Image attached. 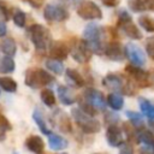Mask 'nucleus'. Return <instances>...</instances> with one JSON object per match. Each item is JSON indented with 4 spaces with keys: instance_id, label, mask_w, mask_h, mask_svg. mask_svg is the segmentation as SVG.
<instances>
[{
    "instance_id": "f257e3e1",
    "label": "nucleus",
    "mask_w": 154,
    "mask_h": 154,
    "mask_svg": "<svg viewBox=\"0 0 154 154\" xmlns=\"http://www.w3.org/2000/svg\"><path fill=\"white\" fill-rule=\"evenodd\" d=\"M83 41L88 46V48L91 51V53L95 54H102L106 49V34L102 28H100L97 24H88L83 31Z\"/></svg>"
},
{
    "instance_id": "f03ea898",
    "label": "nucleus",
    "mask_w": 154,
    "mask_h": 154,
    "mask_svg": "<svg viewBox=\"0 0 154 154\" xmlns=\"http://www.w3.org/2000/svg\"><path fill=\"white\" fill-rule=\"evenodd\" d=\"M102 84L107 88L111 89L116 93H122V94H128V95H134L136 94V88L129 79H124L122 76L117 73H108L105 76Z\"/></svg>"
},
{
    "instance_id": "7ed1b4c3",
    "label": "nucleus",
    "mask_w": 154,
    "mask_h": 154,
    "mask_svg": "<svg viewBox=\"0 0 154 154\" xmlns=\"http://www.w3.org/2000/svg\"><path fill=\"white\" fill-rule=\"evenodd\" d=\"M72 118L81 128V130L85 134H96L101 129V124L97 119L93 118L91 116L84 113L81 108H72Z\"/></svg>"
},
{
    "instance_id": "20e7f679",
    "label": "nucleus",
    "mask_w": 154,
    "mask_h": 154,
    "mask_svg": "<svg viewBox=\"0 0 154 154\" xmlns=\"http://www.w3.org/2000/svg\"><path fill=\"white\" fill-rule=\"evenodd\" d=\"M29 35L31 42L34 43L37 51H46L47 48H49L52 41L49 31L46 26L41 24H32L29 28Z\"/></svg>"
},
{
    "instance_id": "39448f33",
    "label": "nucleus",
    "mask_w": 154,
    "mask_h": 154,
    "mask_svg": "<svg viewBox=\"0 0 154 154\" xmlns=\"http://www.w3.org/2000/svg\"><path fill=\"white\" fill-rule=\"evenodd\" d=\"M53 81H54L53 76L42 69H35V70L30 69L25 73V84L30 88L37 89L51 84Z\"/></svg>"
},
{
    "instance_id": "423d86ee",
    "label": "nucleus",
    "mask_w": 154,
    "mask_h": 154,
    "mask_svg": "<svg viewBox=\"0 0 154 154\" xmlns=\"http://www.w3.org/2000/svg\"><path fill=\"white\" fill-rule=\"evenodd\" d=\"M118 26L120 30L130 38L132 40H140L142 38V32L136 26V24L132 23L130 13H128L125 10L119 11V18H118Z\"/></svg>"
},
{
    "instance_id": "0eeeda50",
    "label": "nucleus",
    "mask_w": 154,
    "mask_h": 154,
    "mask_svg": "<svg viewBox=\"0 0 154 154\" xmlns=\"http://www.w3.org/2000/svg\"><path fill=\"white\" fill-rule=\"evenodd\" d=\"M77 14L82 19L93 20V19H101L102 18V11L101 8L90 0L81 1L77 7Z\"/></svg>"
},
{
    "instance_id": "6e6552de",
    "label": "nucleus",
    "mask_w": 154,
    "mask_h": 154,
    "mask_svg": "<svg viewBox=\"0 0 154 154\" xmlns=\"http://www.w3.org/2000/svg\"><path fill=\"white\" fill-rule=\"evenodd\" d=\"M125 71L129 73V76L134 79V82L140 88H148L150 85V75L148 71L143 70L141 66L129 64L125 66Z\"/></svg>"
},
{
    "instance_id": "1a4fd4ad",
    "label": "nucleus",
    "mask_w": 154,
    "mask_h": 154,
    "mask_svg": "<svg viewBox=\"0 0 154 154\" xmlns=\"http://www.w3.org/2000/svg\"><path fill=\"white\" fill-rule=\"evenodd\" d=\"M43 17L48 22H64L69 18V12L63 6L48 4L43 10Z\"/></svg>"
},
{
    "instance_id": "9d476101",
    "label": "nucleus",
    "mask_w": 154,
    "mask_h": 154,
    "mask_svg": "<svg viewBox=\"0 0 154 154\" xmlns=\"http://www.w3.org/2000/svg\"><path fill=\"white\" fill-rule=\"evenodd\" d=\"M70 52H71L72 58L79 64H85L91 58V51L88 48V46L85 45V42L83 40L75 41V43H72Z\"/></svg>"
},
{
    "instance_id": "9b49d317",
    "label": "nucleus",
    "mask_w": 154,
    "mask_h": 154,
    "mask_svg": "<svg viewBox=\"0 0 154 154\" xmlns=\"http://www.w3.org/2000/svg\"><path fill=\"white\" fill-rule=\"evenodd\" d=\"M89 105H91L97 111H105L106 109V105H107V101L103 96V94L97 90V89H94V88H88L85 91H84V97H83Z\"/></svg>"
},
{
    "instance_id": "f8f14e48",
    "label": "nucleus",
    "mask_w": 154,
    "mask_h": 154,
    "mask_svg": "<svg viewBox=\"0 0 154 154\" xmlns=\"http://www.w3.org/2000/svg\"><path fill=\"white\" fill-rule=\"evenodd\" d=\"M124 53L126 58L136 66H143L146 64V55L143 51L135 43H126L124 48Z\"/></svg>"
},
{
    "instance_id": "ddd939ff",
    "label": "nucleus",
    "mask_w": 154,
    "mask_h": 154,
    "mask_svg": "<svg viewBox=\"0 0 154 154\" xmlns=\"http://www.w3.org/2000/svg\"><path fill=\"white\" fill-rule=\"evenodd\" d=\"M70 53V48L67 47L66 43L61 41H53L49 46V55L52 59L55 60H65Z\"/></svg>"
},
{
    "instance_id": "4468645a",
    "label": "nucleus",
    "mask_w": 154,
    "mask_h": 154,
    "mask_svg": "<svg viewBox=\"0 0 154 154\" xmlns=\"http://www.w3.org/2000/svg\"><path fill=\"white\" fill-rule=\"evenodd\" d=\"M106 140H107L109 146L120 147L122 143L124 142L123 141V131H122V129L117 124L108 125V128L106 130Z\"/></svg>"
},
{
    "instance_id": "2eb2a0df",
    "label": "nucleus",
    "mask_w": 154,
    "mask_h": 154,
    "mask_svg": "<svg viewBox=\"0 0 154 154\" xmlns=\"http://www.w3.org/2000/svg\"><path fill=\"white\" fill-rule=\"evenodd\" d=\"M105 54L108 59H111L113 61H122L124 59V55H125L120 43L117 41H112V42L107 43L106 49H105Z\"/></svg>"
},
{
    "instance_id": "dca6fc26",
    "label": "nucleus",
    "mask_w": 154,
    "mask_h": 154,
    "mask_svg": "<svg viewBox=\"0 0 154 154\" xmlns=\"http://www.w3.org/2000/svg\"><path fill=\"white\" fill-rule=\"evenodd\" d=\"M25 146H26V148H28L30 152H32V153H35V154H42V152H43V149H45V142H43V140H42L40 136H37V135H31V136H29V137L25 140Z\"/></svg>"
},
{
    "instance_id": "f3484780",
    "label": "nucleus",
    "mask_w": 154,
    "mask_h": 154,
    "mask_svg": "<svg viewBox=\"0 0 154 154\" xmlns=\"http://www.w3.org/2000/svg\"><path fill=\"white\" fill-rule=\"evenodd\" d=\"M58 96H59L61 103H64L66 106H70L77 101V97L73 94V91L66 85H59L58 87Z\"/></svg>"
},
{
    "instance_id": "a211bd4d",
    "label": "nucleus",
    "mask_w": 154,
    "mask_h": 154,
    "mask_svg": "<svg viewBox=\"0 0 154 154\" xmlns=\"http://www.w3.org/2000/svg\"><path fill=\"white\" fill-rule=\"evenodd\" d=\"M137 142H141L143 144H146L148 148H150L152 150H154V134L146 129V128H141L137 130Z\"/></svg>"
},
{
    "instance_id": "6ab92c4d",
    "label": "nucleus",
    "mask_w": 154,
    "mask_h": 154,
    "mask_svg": "<svg viewBox=\"0 0 154 154\" xmlns=\"http://www.w3.org/2000/svg\"><path fill=\"white\" fill-rule=\"evenodd\" d=\"M129 7L134 12L154 11V0H129Z\"/></svg>"
},
{
    "instance_id": "aec40b11",
    "label": "nucleus",
    "mask_w": 154,
    "mask_h": 154,
    "mask_svg": "<svg viewBox=\"0 0 154 154\" xmlns=\"http://www.w3.org/2000/svg\"><path fill=\"white\" fill-rule=\"evenodd\" d=\"M65 76H66L67 82L71 85H73L75 88H81V87L84 85V78H83V76L77 70L67 69L66 72H65Z\"/></svg>"
},
{
    "instance_id": "412c9836",
    "label": "nucleus",
    "mask_w": 154,
    "mask_h": 154,
    "mask_svg": "<svg viewBox=\"0 0 154 154\" xmlns=\"http://www.w3.org/2000/svg\"><path fill=\"white\" fill-rule=\"evenodd\" d=\"M48 143H49L51 149H53V150H61V149H65L69 147L67 140L57 134H51L48 136Z\"/></svg>"
},
{
    "instance_id": "4be33fe9",
    "label": "nucleus",
    "mask_w": 154,
    "mask_h": 154,
    "mask_svg": "<svg viewBox=\"0 0 154 154\" xmlns=\"http://www.w3.org/2000/svg\"><path fill=\"white\" fill-rule=\"evenodd\" d=\"M0 48L2 51V53L7 57H13L17 52V46H16V42L13 38L11 37H6L1 41L0 43Z\"/></svg>"
},
{
    "instance_id": "5701e85b",
    "label": "nucleus",
    "mask_w": 154,
    "mask_h": 154,
    "mask_svg": "<svg viewBox=\"0 0 154 154\" xmlns=\"http://www.w3.org/2000/svg\"><path fill=\"white\" fill-rule=\"evenodd\" d=\"M138 105H140V108L142 111V113L149 118V120H153L154 119V103L150 102L149 100L144 99V97H140L138 99Z\"/></svg>"
},
{
    "instance_id": "b1692460",
    "label": "nucleus",
    "mask_w": 154,
    "mask_h": 154,
    "mask_svg": "<svg viewBox=\"0 0 154 154\" xmlns=\"http://www.w3.org/2000/svg\"><path fill=\"white\" fill-rule=\"evenodd\" d=\"M107 103L108 106L114 109V111H119L123 108L124 106V97L120 95V94H117V93H111L108 96H107Z\"/></svg>"
},
{
    "instance_id": "393cba45",
    "label": "nucleus",
    "mask_w": 154,
    "mask_h": 154,
    "mask_svg": "<svg viewBox=\"0 0 154 154\" xmlns=\"http://www.w3.org/2000/svg\"><path fill=\"white\" fill-rule=\"evenodd\" d=\"M32 119L35 120V123L37 124L40 131H41L43 135H48V136H49V135L52 134L51 130H49V128H48V125H47V123H46V120H45V118H43V116L41 114V112H40L38 109H35V111H34V113H32Z\"/></svg>"
},
{
    "instance_id": "a878e982",
    "label": "nucleus",
    "mask_w": 154,
    "mask_h": 154,
    "mask_svg": "<svg viewBox=\"0 0 154 154\" xmlns=\"http://www.w3.org/2000/svg\"><path fill=\"white\" fill-rule=\"evenodd\" d=\"M16 69V64L14 60L12 59V57H4L0 60V73H11L13 72Z\"/></svg>"
},
{
    "instance_id": "bb28decb",
    "label": "nucleus",
    "mask_w": 154,
    "mask_h": 154,
    "mask_svg": "<svg viewBox=\"0 0 154 154\" xmlns=\"http://www.w3.org/2000/svg\"><path fill=\"white\" fill-rule=\"evenodd\" d=\"M0 87L7 93H14L17 90V82L11 77H0Z\"/></svg>"
},
{
    "instance_id": "cd10ccee",
    "label": "nucleus",
    "mask_w": 154,
    "mask_h": 154,
    "mask_svg": "<svg viewBox=\"0 0 154 154\" xmlns=\"http://www.w3.org/2000/svg\"><path fill=\"white\" fill-rule=\"evenodd\" d=\"M46 67L49 71H52L53 73H55V75H61L63 71H64V66H63L61 61L55 60V59H52V58L46 60Z\"/></svg>"
},
{
    "instance_id": "c85d7f7f",
    "label": "nucleus",
    "mask_w": 154,
    "mask_h": 154,
    "mask_svg": "<svg viewBox=\"0 0 154 154\" xmlns=\"http://www.w3.org/2000/svg\"><path fill=\"white\" fill-rule=\"evenodd\" d=\"M138 24L148 32H154V18L149 16H140Z\"/></svg>"
},
{
    "instance_id": "c756f323",
    "label": "nucleus",
    "mask_w": 154,
    "mask_h": 154,
    "mask_svg": "<svg viewBox=\"0 0 154 154\" xmlns=\"http://www.w3.org/2000/svg\"><path fill=\"white\" fill-rule=\"evenodd\" d=\"M41 100H42V102L46 105V106H48V107H52V106H54V103H55V96H54V93L51 90V89H43L42 91H41Z\"/></svg>"
},
{
    "instance_id": "7c9ffc66",
    "label": "nucleus",
    "mask_w": 154,
    "mask_h": 154,
    "mask_svg": "<svg viewBox=\"0 0 154 154\" xmlns=\"http://www.w3.org/2000/svg\"><path fill=\"white\" fill-rule=\"evenodd\" d=\"M126 116L129 117L130 123H131L136 129L143 128V118H142V116H141L140 113L134 112V111H128V112H126Z\"/></svg>"
},
{
    "instance_id": "2f4dec72",
    "label": "nucleus",
    "mask_w": 154,
    "mask_h": 154,
    "mask_svg": "<svg viewBox=\"0 0 154 154\" xmlns=\"http://www.w3.org/2000/svg\"><path fill=\"white\" fill-rule=\"evenodd\" d=\"M58 125H59V129H60L61 131H64V132H70V131H71V122H70V119L66 117L65 113L60 114Z\"/></svg>"
},
{
    "instance_id": "473e14b6",
    "label": "nucleus",
    "mask_w": 154,
    "mask_h": 154,
    "mask_svg": "<svg viewBox=\"0 0 154 154\" xmlns=\"http://www.w3.org/2000/svg\"><path fill=\"white\" fill-rule=\"evenodd\" d=\"M12 18H13V22H14V24H16L17 26L23 28V26L25 25V13H24L23 11H20V10H18V8L14 10Z\"/></svg>"
},
{
    "instance_id": "72a5a7b5",
    "label": "nucleus",
    "mask_w": 154,
    "mask_h": 154,
    "mask_svg": "<svg viewBox=\"0 0 154 154\" xmlns=\"http://www.w3.org/2000/svg\"><path fill=\"white\" fill-rule=\"evenodd\" d=\"M10 17H11V10L7 6V2L0 0V19L2 22H6L10 19Z\"/></svg>"
},
{
    "instance_id": "f704fd0d",
    "label": "nucleus",
    "mask_w": 154,
    "mask_h": 154,
    "mask_svg": "<svg viewBox=\"0 0 154 154\" xmlns=\"http://www.w3.org/2000/svg\"><path fill=\"white\" fill-rule=\"evenodd\" d=\"M79 106H81V109H82L84 113H87V114H89V116H91V117L97 113V109H95L91 105H89L84 99L79 100Z\"/></svg>"
},
{
    "instance_id": "c9c22d12",
    "label": "nucleus",
    "mask_w": 154,
    "mask_h": 154,
    "mask_svg": "<svg viewBox=\"0 0 154 154\" xmlns=\"http://www.w3.org/2000/svg\"><path fill=\"white\" fill-rule=\"evenodd\" d=\"M146 51H147V54L149 55V58L154 59V36L149 37L146 41Z\"/></svg>"
},
{
    "instance_id": "e433bc0d",
    "label": "nucleus",
    "mask_w": 154,
    "mask_h": 154,
    "mask_svg": "<svg viewBox=\"0 0 154 154\" xmlns=\"http://www.w3.org/2000/svg\"><path fill=\"white\" fill-rule=\"evenodd\" d=\"M119 154H134V148H132L131 143L123 142L122 146L119 147Z\"/></svg>"
},
{
    "instance_id": "4c0bfd02",
    "label": "nucleus",
    "mask_w": 154,
    "mask_h": 154,
    "mask_svg": "<svg viewBox=\"0 0 154 154\" xmlns=\"http://www.w3.org/2000/svg\"><path fill=\"white\" fill-rule=\"evenodd\" d=\"M11 129H12V126H11V123L8 122V119L4 114L0 113V130L6 131V130H11Z\"/></svg>"
},
{
    "instance_id": "58836bf2",
    "label": "nucleus",
    "mask_w": 154,
    "mask_h": 154,
    "mask_svg": "<svg viewBox=\"0 0 154 154\" xmlns=\"http://www.w3.org/2000/svg\"><path fill=\"white\" fill-rule=\"evenodd\" d=\"M105 119H106V122L108 123V125H113V124H116L117 122H118V116L116 114V113H107L106 116H105Z\"/></svg>"
},
{
    "instance_id": "ea45409f",
    "label": "nucleus",
    "mask_w": 154,
    "mask_h": 154,
    "mask_svg": "<svg viewBox=\"0 0 154 154\" xmlns=\"http://www.w3.org/2000/svg\"><path fill=\"white\" fill-rule=\"evenodd\" d=\"M100 1L107 7H116L120 2V0H100Z\"/></svg>"
},
{
    "instance_id": "a19ab883",
    "label": "nucleus",
    "mask_w": 154,
    "mask_h": 154,
    "mask_svg": "<svg viewBox=\"0 0 154 154\" xmlns=\"http://www.w3.org/2000/svg\"><path fill=\"white\" fill-rule=\"evenodd\" d=\"M32 7H36V8H38V7H41V5L43 4V1L45 0H26Z\"/></svg>"
},
{
    "instance_id": "79ce46f5",
    "label": "nucleus",
    "mask_w": 154,
    "mask_h": 154,
    "mask_svg": "<svg viewBox=\"0 0 154 154\" xmlns=\"http://www.w3.org/2000/svg\"><path fill=\"white\" fill-rule=\"evenodd\" d=\"M6 31H7V28H6L5 22L0 20V37L5 36V35H6Z\"/></svg>"
},
{
    "instance_id": "37998d69",
    "label": "nucleus",
    "mask_w": 154,
    "mask_h": 154,
    "mask_svg": "<svg viewBox=\"0 0 154 154\" xmlns=\"http://www.w3.org/2000/svg\"><path fill=\"white\" fill-rule=\"evenodd\" d=\"M138 154H154V150H152L150 148H141Z\"/></svg>"
},
{
    "instance_id": "c03bdc74",
    "label": "nucleus",
    "mask_w": 154,
    "mask_h": 154,
    "mask_svg": "<svg viewBox=\"0 0 154 154\" xmlns=\"http://www.w3.org/2000/svg\"><path fill=\"white\" fill-rule=\"evenodd\" d=\"M5 138V131L4 130H0V141H2Z\"/></svg>"
},
{
    "instance_id": "a18cd8bd",
    "label": "nucleus",
    "mask_w": 154,
    "mask_h": 154,
    "mask_svg": "<svg viewBox=\"0 0 154 154\" xmlns=\"http://www.w3.org/2000/svg\"><path fill=\"white\" fill-rule=\"evenodd\" d=\"M149 125H150V128L154 130V122L153 120H150V123H149Z\"/></svg>"
},
{
    "instance_id": "49530a36",
    "label": "nucleus",
    "mask_w": 154,
    "mask_h": 154,
    "mask_svg": "<svg viewBox=\"0 0 154 154\" xmlns=\"http://www.w3.org/2000/svg\"><path fill=\"white\" fill-rule=\"evenodd\" d=\"M59 154H67V153H59Z\"/></svg>"
},
{
    "instance_id": "de8ad7c7",
    "label": "nucleus",
    "mask_w": 154,
    "mask_h": 154,
    "mask_svg": "<svg viewBox=\"0 0 154 154\" xmlns=\"http://www.w3.org/2000/svg\"><path fill=\"white\" fill-rule=\"evenodd\" d=\"M95 154H100V153H95Z\"/></svg>"
}]
</instances>
